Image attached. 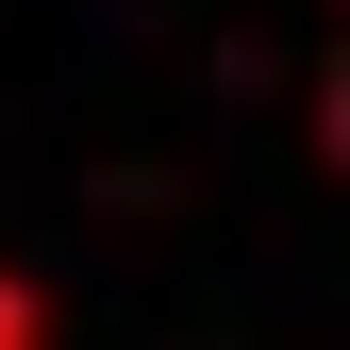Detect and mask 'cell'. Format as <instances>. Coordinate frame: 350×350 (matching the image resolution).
<instances>
[{
    "instance_id": "cell-1",
    "label": "cell",
    "mask_w": 350,
    "mask_h": 350,
    "mask_svg": "<svg viewBox=\"0 0 350 350\" xmlns=\"http://www.w3.org/2000/svg\"><path fill=\"white\" fill-rule=\"evenodd\" d=\"M0 350H51V284L33 267H0Z\"/></svg>"
}]
</instances>
